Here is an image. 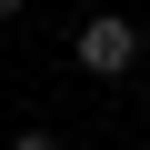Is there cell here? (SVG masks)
Segmentation results:
<instances>
[{
    "instance_id": "1",
    "label": "cell",
    "mask_w": 150,
    "mask_h": 150,
    "mask_svg": "<svg viewBox=\"0 0 150 150\" xmlns=\"http://www.w3.org/2000/svg\"><path fill=\"white\" fill-rule=\"evenodd\" d=\"M70 60H80V70H90V80H120V70L140 60V30H130L120 10H90L80 30H70Z\"/></svg>"
},
{
    "instance_id": "3",
    "label": "cell",
    "mask_w": 150,
    "mask_h": 150,
    "mask_svg": "<svg viewBox=\"0 0 150 150\" xmlns=\"http://www.w3.org/2000/svg\"><path fill=\"white\" fill-rule=\"evenodd\" d=\"M0 20H20V0H0Z\"/></svg>"
},
{
    "instance_id": "2",
    "label": "cell",
    "mask_w": 150,
    "mask_h": 150,
    "mask_svg": "<svg viewBox=\"0 0 150 150\" xmlns=\"http://www.w3.org/2000/svg\"><path fill=\"white\" fill-rule=\"evenodd\" d=\"M10 150H60V140H50V130H20V140H10Z\"/></svg>"
}]
</instances>
